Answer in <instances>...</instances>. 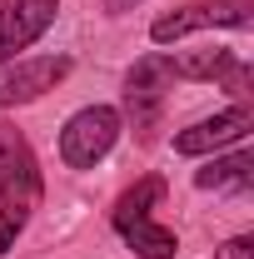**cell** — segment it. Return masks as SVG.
I'll return each mask as SVG.
<instances>
[{"label": "cell", "mask_w": 254, "mask_h": 259, "mask_svg": "<svg viewBox=\"0 0 254 259\" xmlns=\"http://www.w3.org/2000/svg\"><path fill=\"white\" fill-rule=\"evenodd\" d=\"M140 0H105V15H125V10H135Z\"/></svg>", "instance_id": "5bb4252c"}, {"label": "cell", "mask_w": 254, "mask_h": 259, "mask_svg": "<svg viewBox=\"0 0 254 259\" xmlns=\"http://www.w3.org/2000/svg\"><path fill=\"white\" fill-rule=\"evenodd\" d=\"M25 220H30V209H25V204H0V254H5V249H15V234L25 229Z\"/></svg>", "instance_id": "7c38bea8"}, {"label": "cell", "mask_w": 254, "mask_h": 259, "mask_svg": "<svg viewBox=\"0 0 254 259\" xmlns=\"http://www.w3.org/2000/svg\"><path fill=\"white\" fill-rule=\"evenodd\" d=\"M249 130H254V110L239 100V105L220 110L215 120H199V125L180 130V135H175V155H215L224 145H239Z\"/></svg>", "instance_id": "52a82bcc"}, {"label": "cell", "mask_w": 254, "mask_h": 259, "mask_svg": "<svg viewBox=\"0 0 254 259\" xmlns=\"http://www.w3.org/2000/svg\"><path fill=\"white\" fill-rule=\"evenodd\" d=\"M159 199H164V180H159V175H145L135 190H125L120 199H115L110 225H115V229H130V225H140V220H150V209H155Z\"/></svg>", "instance_id": "ba28073f"}, {"label": "cell", "mask_w": 254, "mask_h": 259, "mask_svg": "<svg viewBox=\"0 0 254 259\" xmlns=\"http://www.w3.org/2000/svg\"><path fill=\"white\" fill-rule=\"evenodd\" d=\"M254 180V150H239V155H220V160H209L199 175H194V185L199 190H229V185H249Z\"/></svg>", "instance_id": "9c48e42d"}, {"label": "cell", "mask_w": 254, "mask_h": 259, "mask_svg": "<svg viewBox=\"0 0 254 259\" xmlns=\"http://www.w3.org/2000/svg\"><path fill=\"white\" fill-rule=\"evenodd\" d=\"M120 110L115 105H85V110H75L60 130V160L70 169H95L110 150H115V140H120Z\"/></svg>", "instance_id": "6da1fadb"}, {"label": "cell", "mask_w": 254, "mask_h": 259, "mask_svg": "<svg viewBox=\"0 0 254 259\" xmlns=\"http://www.w3.org/2000/svg\"><path fill=\"white\" fill-rule=\"evenodd\" d=\"M215 259H254V239H249V234H239V239L220 244V254H215Z\"/></svg>", "instance_id": "4fadbf2b"}, {"label": "cell", "mask_w": 254, "mask_h": 259, "mask_svg": "<svg viewBox=\"0 0 254 259\" xmlns=\"http://www.w3.org/2000/svg\"><path fill=\"white\" fill-rule=\"evenodd\" d=\"M55 15H60V0H0V65L30 50L55 25Z\"/></svg>", "instance_id": "8992f818"}, {"label": "cell", "mask_w": 254, "mask_h": 259, "mask_svg": "<svg viewBox=\"0 0 254 259\" xmlns=\"http://www.w3.org/2000/svg\"><path fill=\"white\" fill-rule=\"evenodd\" d=\"M229 65H234V50H185L170 60V70L175 80H220Z\"/></svg>", "instance_id": "8fae6325"}, {"label": "cell", "mask_w": 254, "mask_h": 259, "mask_svg": "<svg viewBox=\"0 0 254 259\" xmlns=\"http://www.w3.org/2000/svg\"><path fill=\"white\" fill-rule=\"evenodd\" d=\"M125 234V244L135 249L140 259H175V249H180V239H175V229L155 225V220H140V225L120 229Z\"/></svg>", "instance_id": "30bf717a"}, {"label": "cell", "mask_w": 254, "mask_h": 259, "mask_svg": "<svg viewBox=\"0 0 254 259\" xmlns=\"http://www.w3.org/2000/svg\"><path fill=\"white\" fill-rule=\"evenodd\" d=\"M65 75H70V60L65 55H35V60H5L0 65V110H15V105H30L45 90H55Z\"/></svg>", "instance_id": "277c9868"}, {"label": "cell", "mask_w": 254, "mask_h": 259, "mask_svg": "<svg viewBox=\"0 0 254 259\" xmlns=\"http://www.w3.org/2000/svg\"><path fill=\"white\" fill-rule=\"evenodd\" d=\"M249 30L254 25V0H194V5H180V10H170V15H159L155 25H150V40L155 45H175V40H185L194 30Z\"/></svg>", "instance_id": "7a4b0ae2"}, {"label": "cell", "mask_w": 254, "mask_h": 259, "mask_svg": "<svg viewBox=\"0 0 254 259\" xmlns=\"http://www.w3.org/2000/svg\"><path fill=\"white\" fill-rule=\"evenodd\" d=\"M40 199V164H35L25 135L15 125H0V204H25Z\"/></svg>", "instance_id": "5b68a950"}, {"label": "cell", "mask_w": 254, "mask_h": 259, "mask_svg": "<svg viewBox=\"0 0 254 259\" xmlns=\"http://www.w3.org/2000/svg\"><path fill=\"white\" fill-rule=\"evenodd\" d=\"M170 85H175V70H170V55H145L135 60V70L125 75V115L135 130H155L159 110L170 100Z\"/></svg>", "instance_id": "3957f363"}]
</instances>
